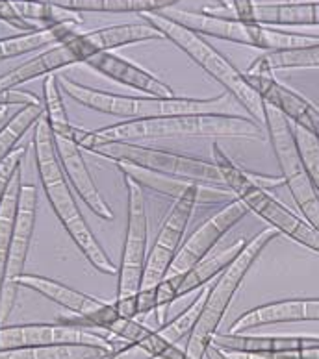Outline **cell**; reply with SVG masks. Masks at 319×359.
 I'll use <instances>...</instances> for the list:
<instances>
[{"instance_id": "cell-16", "label": "cell", "mask_w": 319, "mask_h": 359, "mask_svg": "<svg viewBox=\"0 0 319 359\" xmlns=\"http://www.w3.org/2000/svg\"><path fill=\"white\" fill-rule=\"evenodd\" d=\"M247 80L256 93L263 98V102L273 106L275 109L288 117L292 124H297L301 128L308 130L319 139V109L314 104L306 100L303 95H299L294 89L286 88L275 80L273 72H245Z\"/></svg>"}, {"instance_id": "cell-42", "label": "cell", "mask_w": 319, "mask_h": 359, "mask_svg": "<svg viewBox=\"0 0 319 359\" xmlns=\"http://www.w3.org/2000/svg\"><path fill=\"white\" fill-rule=\"evenodd\" d=\"M249 178H251V182L254 185H258L260 189H275V187H280V185H286V180L282 178V176H278V178H271V176H262V175H252V172H249L247 170Z\"/></svg>"}, {"instance_id": "cell-11", "label": "cell", "mask_w": 319, "mask_h": 359, "mask_svg": "<svg viewBox=\"0 0 319 359\" xmlns=\"http://www.w3.org/2000/svg\"><path fill=\"white\" fill-rule=\"evenodd\" d=\"M266 130L282 170V178L286 180L299 211L303 213L304 221L319 231V195L299 154L294 124L278 109L266 104Z\"/></svg>"}, {"instance_id": "cell-5", "label": "cell", "mask_w": 319, "mask_h": 359, "mask_svg": "<svg viewBox=\"0 0 319 359\" xmlns=\"http://www.w3.org/2000/svg\"><path fill=\"white\" fill-rule=\"evenodd\" d=\"M141 21L155 26L165 39H169L173 45L178 46L202 71H206L214 80L221 83L228 95L236 98L237 104H242L258 124H266V102L258 95L256 89L249 83L247 74L240 71L227 56H223L211 43L206 41L201 34L178 25L169 17H165L162 11L143 13Z\"/></svg>"}, {"instance_id": "cell-19", "label": "cell", "mask_w": 319, "mask_h": 359, "mask_svg": "<svg viewBox=\"0 0 319 359\" xmlns=\"http://www.w3.org/2000/svg\"><path fill=\"white\" fill-rule=\"evenodd\" d=\"M36 213H37V187L36 185H22L21 204H19V215H17L15 230L11 236L10 252H8V262L2 269L0 280H17L25 274L26 257L30 250L32 236L36 228Z\"/></svg>"}, {"instance_id": "cell-9", "label": "cell", "mask_w": 319, "mask_h": 359, "mask_svg": "<svg viewBox=\"0 0 319 359\" xmlns=\"http://www.w3.org/2000/svg\"><path fill=\"white\" fill-rule=\"evenodd\" d=\"M162 13L201 36H211L223 39V41L254 46V48H262V50L284 52L319 45V36L275 30L268 26L247 25V22L232 21V19H217V17L202 15L201 11L195 13V11L171 8Z\"/></svg>"}, {"instance_id": "cell-26", "label": "cell", "mask_w": 319, "mask_h": 359, "mask_svg": "<svg viewBox=\"0 0 319 359\" xmlns=\"http://www.w3.org/2000/svg\"><path fill=\"white\" fill-rule=\"evenodd\" d=\"M22 169L13 176L8 187L0 193V271L6 267L8 252H10L11 236L15 230L17 215H19V204H21L22 193Z\"/></svg>"}, {"instance_id": "cell-14", "label": "cell", "mask_w": 319, "mask_h": 359, "mask_svg": "<svg viewBox=\"0 0 319 359\" xmlns=\"http://www.w3.org/2000/svg\"><path fill=\"white\" fill-rule=\"evenodd\" d=\"M202 15L232 19L258 26H314L319 25V2L268 4L252 0H219L201 8Z\"/></svg>"}, {"instance_id": "cell-13", "label": "cell", "mask_w": 319, "mask_h": 359, "mask_svg": "<svg viewBox=\"0 0 319 359\" xmlns=\"http://www.w3.org/2000/svg\"><path fill=\"white\" fill-rule=\"evenodd\" d=\"M126 195H129V219H126V237H124L121 267L117 272V297H136L141 291L145 267H147V210H145L143 187L134 180L124 176Z\"/></svg>"}, {"instance_id": "cell-1", "label": "cell", "mask_w": 319, "mask_h": 359, "mask_svg": "<svg viewBox=\"0 0 319 359\" xmlns=\"http://www.w3.org/2000/svg\"><path fill=\"white\" fill-rule=\"evenodd\" d=\"M171 137H232L266 141L268 132L252 118L242 115H176V117L147 118V121H124L104 126L95 132L77 128L72 139L80 149L91 150L104 143H136L138 139Z\"/></svg>"}, {"instance_id": "cell-43", "label": "cell", "mask_w": 319, "mask_h": 359, "mask_svg": "<svg viewBox=\"0 0 319 359\" xmlns=\"http://www.w3.org/2000/svg\"><path fill=\"white\" fill-rule=\"evenodd\" d=\"M304 320H319V298H303Z\"/></svg>"}, {"instance_id": "cell-31", "label": "cell", "mask_w": 319, "mask_h": 359, "mask_svg": "<svg viewBox=\"0 0 319 359\" xmlns=\"http://www.w3.org/2000/svg\"><path fill=\"white\" fill-rule=\"evenodd\" d=\"M210 289H199L197 291V298L193 302L188 306V308L182 311L181 315H176L171 323H167L165 326L158 328V335L164 339L165 343L169 344V346H176V344L181 343L184 337H190L191 332L195 330V324L199 320V315H201V309L204 306V300H206V294H208Z\"/></svg>"}, {"instance_id": "cell-22", "label": "cell", "mask_w": 319, "mask_h": 359, "mask_svg": "<svg viewBox=\"0 0 319 359\" xmlns=\"http://www.w3.org/2000/svg\"><path fill=\"white\" fill-rule=\"evenodd\" d=\"M245 247H247V241L242 237V239H237V241H234L228 247L221 248L216 254L206 256L190 272L178 274V276H169L175 280L176 287H178V298L185 297V294H190L193 291H199V289H202L206 283L210 282L211 278H216L219 272L227 271L232 263L240 257V254H242Z\"/></svg>"}, {"instance_id": "cell-21", "label": "cell", "mask_w": 319, "mask_h": 359, "mask_svg": "<svg viewBox=\"0 0 319 359\" xmlns=\"http://www.w3.org/2000/svg\"><path fill=\"white\" fill-rule=\"evenodd\" d=\"M211 346H216L221 352H294V350L319 348V337L217 334L211 339Z\"/></svg>"}, {"instance_id": "cell-20", "label": "cell", "mask_w": 319, "mask_h": 359, "mask_svg": "<svg viewBox=\"0 0 319 359\" xmlns=\"http://www.w3.org/2000/svg\"><path fill=\"white\" fill-rule=\"evenodd\" d=\"M21 287H28L32 291L39 292L41 297L48 298L52 302H56L58 306H62L67 311L80 317H91V315L98 313L100 309L106 308V304L98 298H93L86 292H80L77 289L69 287L65 283L52 280V278L37 276V274H22L15 280Z\"/></svg>"}, {"instance_id": "cell-8", "label": "cell", "mask_w": 319, "mask_h": 359, "mask_svg": "<svg viewBox=\"0 0 319 359\" xmlns=\"http://www.w3.org/2000/svg\"><path fill=\"white\" fill-rule=\"evenodd\" d=\"M234 193L227 187H216V185L201 184L195 182L185 195L181 196L175 204L171 205L169 213L160 226L158 236H156L152 248L147 257V267H145L143 283L141 291L155 289L160 282L167 278L171 265L175 262L176 254L182 247V237L185 228L190 224L193 210L197 204H221V202L234 201Z\"/></svg>"}, {"instance_id": "cell-27", "label": "cell", "mask_w": 319, "mask_h": 359, "mask_svg": "<svg viewBox=\"0 0 319 359\" xmlns=\"http://www.w3.org/2000/svg\"><path fill=\"white\" fill-rule=\"evenodd\" d=\"M284 69H319V45L297 50L268 52L251 63L247 72H273Z\"/></svg>"}, {"instance_id": "cell-24", "label": "cell", "mask_w": 319, "mask_h": 359, "mask_svg": "<svg viewBox=\"0 0 319 359\" xmlns=\"http://www.w3.org/2000/svg\"><path fill=\"white\" fill-rule=\"evenodd\" d=\"M77 34H80L78 25H60L46 26L41 30L28 32V34H21V36L2 37L0 56H2V62H6V60L22 56V54H28V52L41 50L45 46L62 45V43L69 41Z\"/></svg>"}, {"instance_id": "cell-34", "label": "cell", "mask_w": 319, "mask_h": 359, "mask_svg": "<svg viewBox=\"0 0 319 359\" xmlns=\"http://www.w3.org/2000/svg\"><path fill=\"white\" fill-rule=\"evenodd\" d=\"M156 291V317H158L160 328L165 326V317L169 313L171 304L178 298V287L173 278H165L164 282H160L155 287Z\"/></svg>"}, {"instance_id": "cell-40", "label": "cell", "mask_w": 319, "mask_h": 359, "mask_svg": "<svg viewBox=\"0 0 319 359\" xmlns=\"http://www.w3.org/2000/svg\"><path fill=\"white\" fill-rule=\"evenodd\" d=\"M104 359H156L155 355L149 354L147 350L138 346V344H126L121 350H117L115 354L108 355Z\"/></svg>"}, {"instance_id": "cell-41", "label": "cell", "mask_w": 319, "mask_h": 359, "mask_svg": "<svg viewBox=\"0 0 319 359\" xmlns=\"http://www.w3.org/2000/svg\"><path fill=\"white\" fill-rule=\"evenodd\" d=\"M138 309L139 315H147L150 311H156V291L147 289V291L138 292Z\"/></svg>"}, {"instance_id": "cell-29", "label": "cell", "mask_w": 319, "mask_h": 359, "mask_svg": "<svg viewBox=\"0 0 319 359\" xmlns=\"http://www.w3.org/2000/svg\"><path fill=\"white\" fill-rule=\"evenodd\" d=\"M106 350L93 346H28V348L0 350V359H104Z\"/></svg>"}, {"instance_id": "cell-23", "label": "cell", "mask_w": 319, "mask_h": 359, "mask_svg": "<svg viewBox=\"0 0 319 359\" xmlns=\"http://www.w3.org/2000/svg\"><path fill=\"white\" fill-rule=\"evenodd\" d=\"M304 320V302L303 298H289V300H278V302L263 304L258 308H252L230 324L227 334H242L249 330L262 328L268 324L282 323H303Z\"/></svg>"}, {"instance_id": "cell-37", "label": "cell", "mask_w": 319, "mask_h": 359, "mask_svg": "<svg viewBox=\"0 0 319 359\" xmlns=\"http://www.w3.org/2000/svg\"><path fill=\"white\" fill-rule=\"evenodd\" d=\"M0 104L2 109L10 108V106H21V108H28V106H36V104H43L39 97L32 95L22 89H8V91H0Z\"/></svg>"}, {"instance_id": "cell-17", "label": "cell", "mask_w": 319, "mask_h": 359, "mask_svg": "<svg viewBox=\"0 0 319 359\" xmlns=\"http://www.w3.org/2000/svg\"><path fill=\"white\" fill-rule=\"evenodd\" d=\"M54 144H56L58 158L62 161L63 172L67 176L69 184L77 195L82 198V202L89 210L104 221H114V210L110 208L108 202L104 201L100 191L95 185L91 172L88 169V163L82 156V150L72 137H58L54 135Z\"/></svg>"}, {"instance_id": "cell-6", "label": "cell", "mask_w": 319, "mask_h": 359, "mask_svg": "<svg viewBox=\"0 0 319 359\" xmlns=\"http://www.w3.org/2000/svg\"><path fill=\"white\" fill-rule=\"evenodd\" d=\"M278 236H280V231L271 228V226L256 233L252 239H249L247 247L243 248L236 262L232 263L227 271L221 272L216 285L206 294L204 306L201 309L195 330L188 337L184 348L185 359L206 358V352L211 346V339H214V335H217V328H219L223 317L230 308L232 298L236 297L237 289L242 287L243 280L252 269V265L258 262V257L262 256V252L268 248L269 243L277 239Z\"/></svg>"}, {"instance_id": "cell-30", "label": "cell", "mask_w": 319, "mask_h": 359, "mask_svg": "<svg viewBox=\"0 0 319 359\" xmlns=\"http://www.w3.org/2000/svg\"><path fill=\"white\" fill-rule=\"evenodd\" d=\"M45 115V106L36 104V106H28L17 111L8 123L0 130V156L4 158L10 152L17 149V144L25 137V134L32 126H37L41 123V117Z\"/></svg>"}, {"instance_id": "cell-15", "label": "cell", "mask_w": 319, "mask_h": 359, "mask_svg": "<svg viewBox=\"0 0 319 359\" xmlns=\"http://www.w3.org/2000/svg\"><path fill=\"white\" fill-rule=\"evenodd\" d=\"M249 211L251 210L240 198H234L232 202L219 208L201 226H197V230L182 243L181 250L167 272V278L185 274L195 267L197 263H201L210 254L211 248L219 243V239L227 236L230 228H234L237 222L247 217Z\"/></svg>"}, {"instance_id": "cell-32", "label": "cell", "mask_w": 319, "mask_h": 359, "mask_svg": "<svg viewBox=\"0 0 319 359\" xmlns=\"http://www.w3.org/2000/svg\"><path fill=\"white\" fill-rule=\"evenodd\" d=\"M13 6L25 19L37 22L45 28L60 25H82V17L58 8L54 2H13Z\"/></svg>"}, {"instance_id": "cell-12", "label": "cell", "mask_w": 319, "mask_h": 359, "mask_svg": "<svg viewBox=\"0 0 319 359\" xmlns=\"http://www.w3.org/2000/svg\"><path fill=\"white\" fill-rule=\"evenodd\" d=\"M93 346L106 350L108 354H115L117 350L126 346L121 339L104 337L93 332L91 328L72 326L63 323H36L15 324L0 328V350L28 348V346Z\"/></svg>"}, {"instance_id": "cell-39", "label": "cell", "mask_w": 319, "mask_h": 359, "mask_svg": "<svg viewBox=\"0 0 319 359\" xmlns=\"http://www.w3.org/2000/svg\"><path fill=\"white\" fill-rule=\"evenodd\" d=\"M114 308L117 311L119 317L123 318H136L139 315L138 309V294L136 297H126V298H115Z\"/></svg>"}, {"instance_id": "cell-35", "label": "cell", "mask_w": 319, "mask_h": 359, "mask_svg": "<svg viewBox=\"0 0 319 359\" xmlns=\"http://www.w3.org/2000/svg\"><path fill=\"white\" fill-rule=\"evenodd\" d=\"M0 17H2V21L8 22L10 26H13V28H17V30H22V34L45 28V26L37 25V22H32L28 21V19H25V17L17 11V8L13 6L11 0H6V2L2 0V2H0Z\"/></svg>"}, {"instance_id": "cell-25", "label": "cell", "mask_w": 319, "mask_h": 359, "mask_svg": "<svg viewBox=\"0 0 319 359\" xmlns=\"http://www.w3.org/2000/svg\"><path fill=\"white\" fill-rule=\"evenodd\" d=\"M54 4L72 13L84 11H108V13H156L171 10L176 0H56Z\"/></svg>"}, {"instance_id": "cell-44", "label": "cell", "mask_w": 319, "mask_h": 359, "mask_svg": "<svg viewBox=\"0 0 319 359\" xmlns=\"http://www.w3.org/2000/svg\"><path fill=\"white\" fill-rule=\"evenodd\" d=\"M206 359H227L221 350H217L216 346H210L208 352H206Z\"/></svg>"}, {"instance_id": "cell-10", "label": "cell", "mask_w": 319, "mask_h": 359, "mask_svg": "<svg viewBox=\"0 0 319 359\" xmlns=\"http://www.w3.org/2000/svg\"><path fill=\"white\" fill-rule=\"evenodd\" d=\"M95 156L112 159L115 163H129L141 169L160 172V175L175 176V178L201 182V184L227 187L221 170L216 163L204 159L191 158V156L175 154L169 150L152 149L138 143H104L91 149Z\"/></svg>"}, {"instance_id": "cell-3", "label": "cell", "mask_w": 319, "mask_h": 359, "mask_svg": "<svg viewBox=\"0 0 319 359\" xmlns=\"http://www.w3.org/2000/svg\"><path fill=\"white\" fill-rule=\"evenodd\" d=\"M158 39H165V37L149 22H129V25L106 26V28H98L86 34H77L69 41L52 46L51 50H45L30 62L2 74L0 91L21 88L22 83L30 80L54 74L58 69L77 65V63H88L100 52H112L119 46L158 41Z\"/></svg>"}, {"instance_id": "cell-36", "label": "cell", "mask_w": 319, "mask_h": 359, "mask_svg": "<svg viewBox=\"0 0 319 359\" xmlns=\"http://www.w3.org/2000/svg\"><path fill=\"white\" fill-rule=\"evenodd\" d=\"M26 156V149H15L8 156L0 159V193L8 187L13 176L21 170L22 159Z\"/></svg>"}, {"instance_id": "cell-28", "label": "cell", "mask_w": 319, "mask_h": 359, "mask_svg": "<svg viewBox=\"0 0 319 359\" xmlns=\"http://www.w3.org/2000/svg\"><path fill=\"white\" fill-rule=\"evenodd\" d=\"M43 106H45L46 123L51 126L52 134L58 137H72L74 126L69 121L67 109L63 104L62 86L56 74H48L43 80Z\"/></svg>"}, {"instance_id": "cell-2", "label": "cell", "mask_w": 319, "mask_h": 359, "mask_svg": "<svg viewBox=\"0 0 319 359\" xmlns=\"http://www.w3.org/2000/svg\"><path fill=\"white\" fill-rule=\"evenodd\" d=\"M32 147H34L37 175H39L45 195L51 202L54 213H56L58 221L62 222L78 250L82 252L84 257L91 263L93 267L103 274H117V267L112 263L104 248L100 247L97 237L93 236L88 221L84 219L82 211L78 208L77 198L72 195L71 184L63 172L62 161L58 158L54 134H52L46 121H41L34 130Z\"/></svg>"}, {"instance_id": "cell-18", "label": "cell", "mask_w": 319, "mask_h": 359, "mask_svg": "<svg viewBox=\"0 0 319 359\" xmlns=\"http://www.w3.org/2000/svg\"><path fill=\"white\" fill-rule=\"evenodd\" d=\"M86 65H89L93 71L100 72L114 82L129 86V88L150 95V97L175 98V93L167 83H164L160 78H156L155 74H150L149 71H145L136 63L117 56L114 52H100L95 57H91Z\"/></svg>"}, {"instance_id": "cell-4", "label": "cell", "mask_w": 319, "mask_h": 359, "mask_svg": "<svg viewBox=\"0 0 319 359\" xmlns=\"http://www.w3.org/2000/svg\"><path fill=\"white\" fill-rule=\"evenodd\" d=\"M60 86L65 95L95 111L108 113L114 117L129 121H147V118L176 117V115H223L236 106L232 95H221L216 98H156V97H124L114 93L100 91L78 83L71 78H60Z\"/></svg>"}, {"instance_id": "cell-7", "label": "cell", "mask_w": 319, "mask_h": 359, "mask_svg": "<svg viewBox=\"0 0 319 359\" xmlns=\"http://www.w3.org/2000/svg\"><path fill=\"white\" fill-rule=\"evenodd\" d=\"M211 158L221 170L227 189H230L236 198H240L247 205L252 213L262 217L263 221L269 222L271 228L288 236L295 243L319 254V231L314 226L295 215L294 211L288 210L284 204H280L269 191L260 189L258 185L252 184L247 170L237 167L217 143L211 144Z\"/></svg>"}, {"instance_id": "cell-33", "label": "cell", "mask_w": 319, "mask_h": 359, "mask_svg": "<svg viewBox=\"0 0 319 359\" xmlns=\"http://www.w3.org/2000/svg\"><path fill=\"white\" fill-rule=\"evenodd\" d=\"M294 135L304 169L308 172L310 180H312V184H314L319 195V139L314 134H310L308 130L297 126V124H294Z\"/></svg>"}, {"instance_id": "cell-38", "label": "cell", "mask_w": 319, "mask_h": 359, "mask_svg": "<svg viewBox=\"0 0 319 359\" xmlns=\"http://www.w3.org/2000/svg\"><path fill=\"white\" fill-rule=\"evenodd\" d=\"M19 283L15 280H4L2 282V308H0V318H2V326L11 315L15 308L17 298H19Z\"/></svg>"}]
</instances>
